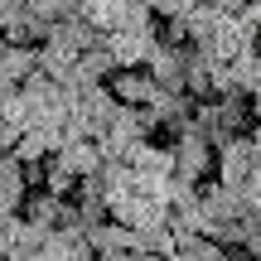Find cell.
Instances as JSON below:
<instances>
[{"mask_svg": "<svg viewBox=\"0 0 261 261\" xmlns=\"http://www.w3.org/2000/svg\"><path fill=\"white\" fill-rule=\"evenodd\" d=\"M189 5H194V0H150V10H155L160 19H179V15H189Z\"/></svg>", "mask_w": 261, "mask_h": 261, "instance_id": "cell-17", "label": "cell"}, {"mask_svg": "<svg viewBox=\"0 0 261 261\" xmlns=\"http://www.w3.org/2000/svg\"><path fill=\"white\" fill-rule=\"evenodd\" d=\"M97 261H136V252H126V247H121V252H102Z\"/></svg>", "mask_w": 261, "mask_h": 261, "instance_id": "cell-23", "label": "cell"}, {"mask_svg": "<svg viewBox=\"0 0 261 261\" xmlns=\"http://www.w3.org/2000/svg\"><path fill=\"white\" fill-rule=\"evenodd\" d=\"M145 68H150V77H155L160 87H169V92H189V87H184V68H189V48H184V44H169V39H160V44L150 48V58H145Z\"/></svg>", "mask_w": 261, "mask_h": 261, "instance_id": "cell-3", "label": "cell"}, {"mask_svg": "<svg viewBox=\"0 0 261 261\" xmlns=\"http://www.w3.org/2000/svg\"><path fill=\"white\" fill-rule=\"evenodd\" d=\"M19 136H24V126H15V121H0V155H10V150L19 145Z\"/></svg>", "mask_w": 261, "mask_h": 261, "instance_id": "cell-18", "label": "cell"}, {"mask_svg": "<svg viewBox=\"0 0 261 261\" xmlns=\"http://www.w3.org/2000/svg\"><path fill=\"white\" fill-rule=\"evenodd\" d=\"M208 169H218V145H213L198 126H184V130L174 136V174L203 179Z\"/></svg>", "mask_w": 261, "mask_h": 261, "instance_id": "cell-1", "label": "cell"}, {"mask_svg": "<svg viewBox=\"0 0 261 261\" xmlns=\"http://www.w3.org/2000/svg\"><path fill=\"white\" fill-rule=\"evenodd\" d=\"M208 5H218V10H227V15H237V10H242L247 0H208Z\"/></svg>", "mask_w": 261, "mask_h": 261, "instance_id": "cell-22", "label": "cell"}, {"mask_svg": "<svg viewBox=\"0 0 261 261\" xmlns=\"http://www.w3.org/2000/svg\"><path fill=\"white\" fill-rule=\"evenodd\" d=\"M19 208H24V194H5L0 189V218H15Z\"/></svg>", "mask_w": 261, "mask_h": 261, "instance_id": "cell-20", "label": "cell"}, {"mask_svg": "<svg viewBox=\"0 0 261 261\" xmlns=\"http://www.w3.org/2000/svg\"><path fill=\"white\" fill-rule=\"evenodd\" d=\"M73 112H83L97 130H107V126H112V116L121 112V97L112 92V83H92V87H83V92L73 97Z\"/></svg>", "mask_w": 261, "mask_h": 261, "instance_id": "cell-6", "label": "cell"}, {"mask_svg": "<svg viewBox=\"0 0 261 261\" xmlns=\"http://www.w3.org/2000/svg\"><path fill=\"white\" fill-rule=\"evenodd\" d=\"M155 44H160V29H112L107 34V48H112L116 68H145Z\"/></svg>", "mask_w": 261, "mask_h": 261, "instance_id": "cell-4", "label": "cell"}, {"mask_svg": "<svg viewBox=\"0 0 261 261\" xmlns=\"http://www.w3.org/2000/svg\"><path fill=\"white\" fill-rule=\"evenodd\" d=\"M87 242L97 247V256L102 252H136V227H126V223H116V218H107V223H97L92 232H87Z\"/></svg>", "mask_w": 261, "mask_h": 261, "instance_id": "cell-12", "label": "cell"}, {"mask_svg": "<svg viewBox=\"0 0 261 261\" xmlns=\"http://www.w3.org/2000/svg\"><path fill=\"white\" fill-rule=\"evenodd\" d=\"M247 102H252V116H256V121H261V83L252 87V92H247Z\"/></svg>", "mask_w": 261, "mask_h": 261, "instance_id": "cell-21", "label": "cell"}, {"mask_svg": "<svg viewBox=\"0 0 261 261\" xmlns=\"http://www.w3.org/2000/svg\"><path fill=\"white\" fill-rule=\"evenodd\" d=\"M29 10L44 15V19H63V15H73V10H77V0H29Z\"/></svg>", "mask_w": 261, "mask_h": 261, "instance_id": "cell-15", "label": "cell"}, {"mask_svg": "<svg viewBox=\"0 0 261 261\" xmlns=\"http://www.w3.org/2000/svg\"><path fill=\"white\" fill-rule=\"evenodd\" d=\"M0 73L15 77V83L34 77V73H39V44H10L5 58H0Z\"/></svg>", "mask_w": 261, "mask_h": 261, "instance_id": "cell-13", "label": "cell"}, {"mask_svg": "<svg viewBox=\"0 0 261 261\" xmlns=\"http://www.w3.org/2000/svg\"><path fill=\"white\" fill-rule=\"evenodd\" d=\"M247 136H252V145H256V160H261V121H256L252 130H247Z\"/></svg>", "mask_w": 261, "mask_h": 261, "instance_id": "cell-24", "label": "cell"}, {"mask_svg": "<svg viewBox=\"0 0 261 261\" xmlns=\"http://www.w3.org/2000/svg\"><path fill=\"white\" fill-rule=\"evenodd\" d=\"M0 29H5V39H10V44H44V39H48V29H54V19L34 15V10H29V0H24V5H15L5 19H0Z\"/></svg>", "mask_w": 261, "mask_h": 261, "instance_id": "cell-9", "label": "cell"}, {"mask_svg": "<svg viewBox=\"0 0 261 261\" xmlns=\"http://www.w3.org/2000/svg\"><path fill=\"white\" fill-rule=\"evenodd\" d=\"M130 169H136L140 179H165V174H174V145L140 140V145L130 150Z\"/></svg>", "mask_w": 261, "mask_h": 261, "instance_id": "cell-10", "label": "cell"}, {"mask_svg": "<svg viewBox=\"0 0 261 261\" xmlns=\"http://www.w3.org/2000/svg\"><path fill=\"white\" fill-rule=\"evenodd\" d=\"M77 184H83V179H77V174H73V169H68V165H63L58 155H54V165H44V189H48V194L68 198V194H73Z\"/></svg>", "mask_w": 261, "mask_h": 261, "instance_id": "cell-14", "label": "cell"}, {"mask_svg": "<svg viewBox=\"0 0 261 261\" xmlns=\"http://www.w3.org/2000/svg\"><path fill=\"white\" fill-rule=\"evenodd\" d=\"M107 83H112V92L121 97L126 107H150L155 92H160V83L150 77V68H116Z\"/></svg>", "mask_w": 261, "mask_h": 261, "instance_id": "cell-7", "label": "cell"}, {"mask_svg": "<svg viewBox=\"0 0 261 261\" xmlns=\"http://www.w3.org/2000/svg\"><path fill=\"white\" fill-rule=\"evenodd\" d=\"M97 39H102V29H97L92 19L83 15V10H73V15L54 19V29H48V39H44V44H54V48H68V54H83V48H92Z\"/></svg>", "mask_w": 261, "mask_h": 261, "instance_id": "cell-5", "label": "cell"}, {"mask_svg": "<svg viewBox=\"0 0 261 261\" xmlns=\"http://www.w3.org/2000/svg\"><path fill=\"white\" fill-rule=\"evenodd\" d=\"M237 247H242L247 256H261V218H252V223L242 227V242H237Z\"/></svg>", "mask_w": 261, "mask_h": 261, "instance_id": "cell-16", "label": "cell"}, {"mask_svg": "<svg viewBox=\"0 0 261 261\" xmlns=\"http://www.w3.org/2000/svg\"><path fill=\"white\" fill-rule=\"evenodd\" d=\"M256 165H261V160H256V145H252L247 130H237V136H227L223 145H218V179H223V184L242 189L247 179H252Z\"/></svg>", "mask_w": 261, "mask_h": 261, "instance_id": "cell-2", "label": "cell"}, {"mask_svg": "<svg viewBox=\"0 0 261 261\" xmlns=\"http://www.w3.org/2000/svg\"><path fill=\"white\" fill-rule=\"evenodd\" d=\"M15 232H19V213H15V218H0V252L15 247Z\"/></svg>", "mask_w": 261, "mask_h": 261, "instance_id": "cell-19", "label": "cell"}, {"mask_svg": "<svg viewBox=\"0 0 261 261\" xmlns=\"http://www.w3.org/2000/svg\"><path fill=\"white\" fill-rule=\"evenodd\" d=\"M15 5H24V0H0V19H5V15H10Z\"/></svg>", "mask_w": 261, "mask_h": 261, "instance_id": "cell-25", "label": "cell"}, {"mask_svg": "<svg viewBox=\"0 0 261 261\" xmlns=\"http://www.w3.org/2000/svg\"><path fill=\"white\" fill-rule=\"evenodd\" d=\"M24 218H34V223H44V227H73L77 223V203H68V198L39 189V194L24 198Z\"/></svg>", "mask_w": 261, "mask_h": 261, "instance_id": "cell-8", "label": "cell"}, {"mask_svg": "<svg viewBox=\"0 0 261 261\" xmlns=\"http://www.w3.org/2000/svg\"><path fill=\"white\" fill-rule=\"evenodd\" d=\"M256 73H261V48H256Z\"/></svg>", "mask_w": 261, "mask_h": 261, "instance_id": "cell-26", "label": "cell"}, {"mask_svg": "<svg viewBox=\"0 0 261 261\" xmlns=\"http://www.w3.org/2000/svg\"><path fill=\"white\" fill-rule=\"evenodd\" d=\"M58 160H63L77 179H87V174H97V169H102V145H97V140H63Z\"/></svg>", "mask_w": 261, "mask_h": 261, "instance_id": "cell-11", "label": "cell"}]
</instances>
